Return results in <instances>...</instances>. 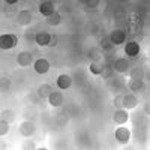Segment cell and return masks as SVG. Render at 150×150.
<instances>
[{
	"mask_svg": "<svg viewBox=\"0 0 150 150\" xmlns=\"http://www.w3.org/2000/svg\"><path fill=\"white\" fill-rule=\"evenodd\" d=\"M18 44V38L12 33H6L0 36V48L2 50H11Z\"/></svg>",
	"mask_w": 150,
	"mask_h": 150,
	"instance_id": "cell-1",
	"label": "cell"
},
{
	"mask_svg": "<svg viewBox=\"0 0 150 150\" xmlns=\"http://www.w3.org/2000/svg\"><path fill=\"white\" fill-rule=\"evenodd\" d=\"M129 138H131V132H129L128 128L120 126V128L116 131V140H117L119 143L125 144V143H128V141H129Z\"/></svg>",
	"mask_w": 150,
	"mask_h": 150,
	"instance_id": "cell-2",
	"label": "cell"
},
{
	"mask_svg": "<svg viewBox=\"0 0 150 150\" xmlns=\"http://www.w3.org/2000/svg\"><path fill=\"white\" fill-rule=\"evenodd\" d=\"M110 42L111 44H114V45H120L125 42V39H126V35H125L123 30H114V32H111L110 35Z\"/></svg>",
	"mask_w": 150,
	"mask_h": 150,
	"instance_id": "cell-3",
	"label": "cell"
},
{
	"mask_svg": "<svg viewBox=\"0 0 150 150\" xmlns=\"http://www.w3.org/2000/svg\"><path fill=\"white\" fill-rule=\"evenodd\" d=\"M39 12L42 15H45L47 18L48 17H51L53 14H54V5H53V2H44V3H41V6H39Z\"/></svg>",
	"mask_w": 150,
	"mask_h": 150,
	"instance_id": "cell-4",
	"label": "cell"
},
{
	"mask_svg": "<svg viewBox=\"0 0 150 150\" xmlns=\"http://www.w3.org/2000/svg\"><path fill=\"white\" fill-rule=\"evenodd\" d=\"M50 69V63H48V60L45 59H38L35 62V71L38 74H47Z\"/></svg>",
	"mask_w": 150,
	"mask_h": 150,
	"instance_id": "cell-5",
	"label": "cell"
},
{
	"mask_svg": "<svg viewBox=\"0 0 150 150\" xmlns=\"http://www.w3.org/2000/svg\"><path fill=\"white\" fill-rule=\"evenodd\" d=\"M30 21H32V14L29 11H21L17 15V23L20 26H27V24H30Z\"/></svg>",
	"mask_w": 150,
	"mask_h": 150,
	"instance_id": "cell-6",
	"label": "cell"
},
{
	"mask_svg": "<svg viewBox=\"0 0 150 150\" xmlns=\"http://www.w3.org/2000/svg\"><path fill=\"white\" fill-rule=\"evenodd\" d=\"M125 53H126L129 57H135L137 54L140 53V45L137 44L135 41L128 42V44H126V47H125Z\"/></svg>",
	"mask_w": 150,
	"mask_h": 150,
	"instance_id": "cell-7",
	"label": "cell"
},
{
	"mask_svg": "<svg viewBox=\"0 0 150 150\" xmlns=\"http://www.w3.org/2000/svg\"><path fill=\"white\" fill-rule=\"evenodd\" d=\"M48 102L53 107H60L62 104H63V95H62L60 92H53L48 96Z\"/></svg>",
	"mask_w": 150,
	"mask_h": 150,
	"instance_id": "cell-8",
	"label": "cell"
},
{
	"mask_svg": "<svg viewBox=\"0 0 150 150\" xmlns=\"http://www.w3.org/2000/svg\"><path fill=\"white\" fill-rule=\"evenodd\" d=\"M20 132H21V135H24V137L33 135V132H35V125H33L32 122H24V123H21Z\"/></svg>",
	"mask_w": 150,
	"mask_h": 150,
	"instance_id": "cell-9",
	"label": "cell"
},
{
	"mask_svg": "<svg viewBox=\"0 0 150 150\" xmlns=\"http://www.w3.org/2000/svg\"><path fill=\"white\" fill-rule=\"evenodd\" d=\"M71 84H72V80H71L69 75H66V74L60 75V77L57 78V86L60 87V89H63V90H65V89H69Z\"/></svg>",
	"mask_w": 150,
	"mask_h": 150,
	"instance_id": "cell-10",
	"label": "cell"
},
{
	"mask_svg": "<svg viewBox=\"0 0 150 150\" xmlns=\"http://www.w3.org/2000/svg\"><path fill=\"white\" fill-rule=\"evenodd\" d=\"M138 105V99L134 95H125V101H123V108H135Z\"/></svg>",
	"mask_w": 150,
	"mask_h": 150,
	"instance_id": "cell-11",
	"label": "cell"
},
{
	"mask_svg": "<svg viewBox=\"0 0 150 150\" xmlns=\"http://www.w3.org/2000/svg\"><path fill=\"white\" fill-rule=\"evenodd\" d=\"M17 60H18V63L21 66H29L32 63V54L27 53V51H23V53L18 54V59Z\"/></svg>",
	"mask_w": 150,
	"mask_h": 150,
	"instance_id": "cell-12",
	"label": "cell"
},
{
	"mask_svg": "<svg viewBox=\"0 0 150 150\" xmlns=\"http://www.w3.org/2000/svg\"><path fill=\"white\" fill-rule=\"evenodd\" d=\"M128 68H129V62L126 59H117L114 62V69L117 72H126Z\"/></svg>",
	"mask_w": 150,
	"mask_h": 150,
	"instance_id": "cell-13",
	"label": "cell"
},
{
	"mask_svg": "<svg viewBox=\"0 0 150 150\" xmlns=\"http://www.w3.org/2000/svg\"><path fill=\"white\" fill-rule=\"evenodd\" d=\"M128 120V112L123 108H117V111L114 112V122L116 123H126Z\"/></svg>",
	"mask_w": 150,
	"mask_h": 150,
	"instance_id": "cell-14",
	"label": "cell"
},
{
	"mask_svg": "<svg viewBox=\"0 0 150 150\" xmlns=\"http://www.w3.org/2000/svg\"><path fill=\"white\" fill-rule=\"evenodd\" d=\"M50 39H51V35H48L45 32H41V33H38L36 35V42L39 44V45H48L50 44Z\"/></svg>",
	"mask_w": 150,
	"mask_h": 150,
	"instance_id": "cell-15",
	"label": "cell"
},
{
	"mask_svg": "<svg viewBox=\"0 0 150 150\" xmlns=\"http://www.w3.org/2000/svg\"><path fill=\"white\" fill-rule=\"evenodd\" d=\"M102 71H104V63H101V62H93L90 65V72L95 75H101Z\"/></svg>",
	"mask_w": 150,
	"mask_h": 150,
	"instance_id": "cell-16",
	"label": "cell"
},
{
	"mask_svg": "<svg viewBox=\"0 0 150 150\" xmlns=\"http://www.w3.org/2000/svg\"><path fill=\"white\" fill-rule=\"evenodd\" d=\"M51 86H48V84H42L39 87V90H38V95H39L41 98H48L50 95H51Z\"/></svg>",
	"mask_w": 150,
	"mask_h": 150,
	"instance_id": "cell-17",
	"label": "cell"
},
{
	"mask_svg": "<svg viewBox=\"0 0 150 150\" xmlns=\"http://www.w3.org/2000/svg\"><path fill=\"white\" fill-rule=\"evenodd\" d=\"M129 89L134 92H138L143 89V81L141 80H131L129 81Z\"/></svg>",
	"mask_w": 150,
	"mask_h": 150,
	"instance_id": "cell-18",
	"label": "cell"
},
{
	"mask_svg": "<svg viewBox=\"0 0 150 150\" xmlns=\"http://www.w3.org/2000/svg\"><path fill=\"white\" fill-rule=\"evenodd\" d=\"M59 23H60V15L57 14V12H54L51 17L47 18V24H48V26H57Z\"/></svg>",
	"mask_w": 150,
	"mask_h": 150,
	"instance_id": "cell-19",
	"label": "cell"
},
{
	"mask_svg": "<svg viewBox=\"0 0 150 150\" xmlns=\"http://www.w3.org/2000/svg\"><path fill=\"white\" fill-rule=\"evenodd\" d=\"M3 12H5V15H6L8 18H11V17H14V15H15L17 8H15V5H6L5 9H3Z\"/></svg>",
	"mask_w": 150,
	"mask_h": 150,
	"instance_id": "cell-20",
	"label": "cell"
},
{
	"mask_svg": "<svg viewBox=\"0 0 150 150\" xmlns=\"http://www.w3.org/2000/svg\"><path fill=\"white\" fill-rule=\"evenodd\" d=\"M15 119V116H14V112H12L11 110H3L2 111V120H5V122H12Z\"/></svg>",
	"mask_w": 150,
	"mask_h": 150,
	"instance_id": "cell-21",
	"label": "cell"
},
{
	"mask_svg": "<svg viewBox=\"0 0 150 150\" xmlns=\"http://www.w3.org/2000/svg\"><path fill=\"white\" fill-rule=\"evenodd\" d=\"M89 56H90V59L93 62H99V60H101V51H99V48H92Z\"/></svg>",
	"mask_w": 150,
	"mask_h": 150,
	"instance_id": "cell-22",
	"label": "cell"
},
{
	"mask_svg": "<svg viewBox=\"0 0 150 150\" xmlns=\"http://www.w3.org/2000/svg\"><path fill=\"white\" fill-rule=\"evenodd\" d=\"M131 77H132V80H141L143 78V69L141 68H134L131 71Z\"/></svg>",
	"mask_w": 150,
	"mask_h": 150,
	"instance_id": "cell-23",
	"label": "cell"
},
{
	"mask_svg": "<svg viewBox=\"0 0 150 150\" xmlns=\"http://www.w3.org/2000/svg\"><path fill=\"white\" fill-rule=\"evenodd\" d=\"M101 45H102V48H105L107 50V51H114V50H112V44L110 42V39H108V38H107V39H102V42H101Z\"/></svg>",
	"mask_w": 150,
	"mask_h": 150,
	"instance_id": "cell-24",
	"label": "cell"
},
{
	"mask_svg": "<svg viewBox=\"0 0 150 150\" xmlns=\"http://www.w3.org/2000/svg\"><path fill=\"white\" fill-rule=\"evenodd\" d=\"M123 101H125V96H123V95L116 96V99H114V107H116V108H123Z\"/></svg>",
	"mask_w": 150,
	"mask_h": 150,
	"instance_id": "cell-25",
	"label": "cell"
},
{
	"mask_svg": "<svg viewBox=\"0 0 150 150\" xmlns=\"http://www.w3.org/2000/svg\"><path fill=\"white\" fill-rule=\"evenodd\" d=\"M8 131H9L8 122L2 120V123H0V135H5V134H8Z\"/></svg>",
	"mask_w": 150,
	"mask_h": 150,
	"instance_id": "cell-26",
	"label": "cell"
},
{
	"mask_svg": "<svg viewBox=\"0 0 150 150\" xmlns=\"http://www.w3.org/2000/svg\"><path fill=\"white\" fill-rule=\"evenodd\" d=\"M36 35L38 33H35V30H29V32H26V39L27 41H33V39H36Z\"/></svg>",
	"mask_w": 150,
	"mask_h": 150,
	"instance_id": "cell-27",
	"label": "cell"
},
{
	"mask_svg": "<svg viewBox=\"0 0 150 150\" xmlns=\"http://www.w3.org/2000/svg\"><path fill=\"white\" fill-rule=\"evenodd\" d=\"M9 89V80L8 78H2V90L6 92Z\"/></svg>",
	"mask_w": 150,
	"mask_h": 150,
	"instance_id": "cell-28",
	"label": "cell"
},
{
	"mask_svg": "<svg viewBox=\"0 0 150 150\" xmlns=\"http://www.w3.org/2000/svg\"><path fill=\"white\" fill-rule=\"evenodd\" d=\"M98 3H99L98 0H90V2H87V6H86V9H90V8H93V9H95V8L98 6Z\"/></svg>",
	"mask_w": 150,
	"mask_h": 150,
	"instance_id": "cell-29",
	"label": "cell"
},
{
	"mask_svg": "<svg viewBox=\"0 0 150 150\" xmlns=\"http://www.w3.org/2000/svg\"><path fill=\"white\" fill-rule=\"evenodd\" d=\"M56 44H57V36H56V35H51V39H50V44H48V45H50V47H54Z\"/></svg>",
	"mask_w": 150,
	"mask_h": 150,
	"instance_id": "cell-30",
	"label": "cell"
},
{
	"mask_svg": "<svg viewBox=\"0 0 150 150\" xmlns=\"http://www.w3.org/2000/svg\"><path fill=\"white\" fill-rule=\"evenodd\" d=\"M23 146L26 147V149H33V147H35V143H32V141H26Z\"/></svg>",
	"mask_w": 150,
	"mask_h": 150,
	"instance_id": "cell-31",
	"label": "cell"
},
{
	"mask_svg": "<svg viewBox=\"0 0 150 150\" xmlns=\"http://www.w3.org/2000/svg\"><path fill=\"white\" fill-rule=\"evenodd\" d=\"M59 123H60V125H66V117L59 116Z\"/></svg>",
	"mask_w": 150,
	"mask_h": 150,
	"instance_id": "cell-32",
	"label": "cell"
}]
</instances>
